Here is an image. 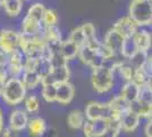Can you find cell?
<instances>
[{
	"label": "cell",
	"mask_w": 152,
	"mask_h": 137,
	"mask_svg": "<svg viewBox=\"0 0 152 137\" xmlns=\"http://www.w3.org/2000/svg\"><path fill=\"white\" fill-rule=\"evenodd\" d=\"M128 17L137 26L150 25L152 22V0H132Z\"/></svg>",
	"instance_id": "cell-1"
},
{
	"label": "cell",
	"mask_w": 152,
	"mask_h": 137,
	"mask_svg": "<svg viewBox=\"0 0 152 137\" xmlns=\"http://www.w3.org/2000/svg\"><path fill=\"white\" fill-rule=\"evenodd\" d=\"M25 94L26 88L22 80L12 78L6 81L1 96L4 101L9 105H17L20 102H23V99L25 98Z\"/></svg>",
	"instance_id": "cell-2"
},
{
	"label": "cell",
	"mask_w": 152,
	"mask_h": 137,
	"mask_svg": "<svg viewBox=\"0 0 152 137\" xmlns=\"http://www.w3.org/2000/svg\"><path fill=\"white\" fill-rule=\"evenodd\" d=\"M92 85L98 93H107L113 88L114 74L111 70L104 65L98 66L92 72Z\"/></svg>",
	"instance_id": "cell-3"
},
{
	"label": "cell",
	"mask_w": 152,
	"mask_h": 137,
	"mask_svg": "<svg viewBox=\"0 0 152 137\" xmlns=\"http://www.w3.org/2000/svg\"><path fill=\"white\" fill-rule=\"evenodd\" d=\"M85 114L90 121L96 120V119H109L113 121H119V117L115 114V112L111 110L109 103L103 104V103L92 102L86 106Z\"/></svg>",
	"instance_id": "cell-4"
},
{
	"label": "cell",
	"mask_w": 152,
	"mask_h": 137,
	"mask_svg": "<svg viewBox=\"0 0 152 137\" xmlns=\"http://www.w3.org/2000/svg\"><path fill=\"white\" fill-rule=\"evenodd\" d=\"M68 79H69V69L67 66V63H63L59 65L52 66L50 73L41 79V84L42 86L58 85L68 81Z\"/></svg>",
	"instance_id": "cell-5"
},
{
	"label": "cell",
	"mask_w": 152,
	"mask_h": 137,
	"mask_svg": "<svg viewBox=\"0 0 152 137\" xmlns=\"http://www.w3.org/2000/svg\"><path fill=\"white\" fill-rule=\"evenodd\" d=\"M77 55H78L80 59L82 61L84 64L90 65L92 69L103 65V63H104V61H106L99 53L96 52V49L90 47V46L86 45V44L84 46H82V47L78 49V54H77Z\"/></svg>",
	"instance_id": "cell-6"
},
{
	"label": "cell",
	"mask_w": 152,
	"mask_h": 137,
	"mask_svg": "<svg viewBox=\"0 0 152 137\" xmlns=\"http://www.w3.org/2000/svg\"><path fill=\"white\" fill-rule=\"evenodd\" d=\"M19 33L13 30H4L0 33V49L6 54H9L18 48Z\"/></svg>",
	"instance_id": "cell-7"
},
{
	"label": "cell",
	"mask_w": 152,
	"mask_h": 137,
	"mask_svg": "<svg viewBox=\"0 0 152 137\" xmlns=\"http://www.w3.org/2000/svg\"><path fill=\"white\" fill-rule=\"evenodd\" d=\"M75 88L70 82H61L56 85V102L61 104H68L74 98Z\"/></svg>",
	"instance_id": "cell-8"
},
{
	"label": "cell",
	"mask_w": 152,
	"mask_h": 137,
	"mask_svg": "<svg viewBox=\"0 0 152 137\" xmlns=\"http://www.w3.org/2000/svg\"><path fill=\"white\" fill-rule=\"evenodd\" d=\"M137 27H139V26L136 25L128 16L123 17V19H119V20L114 24V29L117 30L124 38L133 37L134 34H135V32L137 31Z\"/></svg>",
	"instance_id": "cell-9"
},
{
	"label": "cell",
	"mask_w": 152,
	"mask_h": 137,
	"mask_svg": "<svg viewBox=\"0 0 152 137\" xmlns=\"http://www.w3.org/2000/svg\"><path fill=\"white\" fill-rule=\"evenodd\" d=\"M124 39H125V38L121 36V33L113 27L111 30H109L107 32L103 42L113 50L114 54H117V53H121V45H123Z\"/></svg>",
	"instance_id": "cell-10"
},
{
	"label": "cell",
	"mask_w": 152,
	"mask_h": 137,
	"mask_svg": "<svg viewBox=\"0 0 152 137\" xmlns=\"http://www.w3.org/2000/svg\"><path fill=\"white\" fill-rule=\"evenodd\" d=\"M121 128L125 131H133L136 129V127L140 124V117L132 110H128L127 112L123 113L119 118Z\"/></svg>",
	"instance_id": "cell-11"
},
{
	"label": "cell",
	"mask_w": 152,
	"mask_h": 137,
	"mask_svg": "<svg viewBox=\"0 0 152 137\" xmlns=\"http://www.w3.org/2000/svg\"><path fill=\"white\" fill-rule=\"evenodd\" d=\"M42 27H43L42 23L32 20L27 15L24 17V20L22 22V33L26 34V36H40V37H42V34H41Z\"/></svg>",
	"instance_id": "cell-12"
},
{
	"label": "cell",
	"mask_w": 152,
	"mask_h": 137,
	"mask_svg": "<svg viewBox=\"0 0 152 137\" xmlns=\"http://www.w3.org/2000/svg\"><path fill=\"white\" fill-rule=\"evenodd\" d=\"M27 116L24 111L22 110H16L12 113L10 116V120H9V124H10V128L16 131L23 130L27 126Z\"/></svg>",
	"instance_id": "cell-13"
},
{
	"label": "cell",
	"mask_w": 152,
	"mask_h": 137,
	"mask_svg": "<svg viewBox=\"0 0 152 137\" xmlns=\"http://www.w3.org/2000/svg\"><path fill=\"white\" fill-rule=\"evenodd\" d=\"M78 49H80V48H78L74 42H72V41L68 39V40H66V41H61V42H60L58 52H59V54L61 55V57H63L65 61H69V59H73L74 57L77 56Z\"/></svg>",
	"instance_id": "cell-14"
},
{
	"label": "cell",
	"mask_w": 152,
	"mask_h": 137,
	"mask_svg": "<svg viewBox=\"0 0 152 137\" xmlns=\"http://www.w3.org/2000/svg\"><path fill=\"white\" fill-rule=\"evenodd\" d=\"M110 107H111V110L115 112V114L116 116H118V117L121 118V116L123 113H125L127 112L128 110H131V102H128L126 98L123 97V96H117V97H115L110 103Z\"/></svg>",
	"instance_id": "cell-15"
},
{
	"label": "cell",
	"mask_w": 152,
	"mask_h": 137,
	"mask_svg": "<svg viewBox=\"0 0 152 137\" xmlns=\"http://www.w3.org/2000/svg\"><path fill=\"white\" fill-rule=\"evenodd\" d=\"M131 110L134 111L139 117H151L152 113V103L151 102H143L136 99L131 103Z\"/></svg>",
	"instance_id": "cell-16"
},
{
	"label": "cell",
	"mask_w": 152,
	"mask_h": 137,
	"mask_svg": "<svg viewBox=\"0 0 152 137\" xmlns=\"http://www.w3.org/2000/svg\"><path fill=\"white\" fill-rule=\"evenodd\" d=\"M139 50L148 52L151 47V34L148 31H136L133 36Z\"/></svg>",
	"instance_id": "cell-17"
},
{
	"label": "cell",
	"mask_w": 152,
	"mask_h": 137,
	"mask_svg": "<svg viewBox=\"0 0 152 137\" xmlns=\"http://www.w3.org/2000/svg\"><path fill=\"white\" fill-rule=\"evenodd\" d=\"M139 93H140V86H137L135 82L127 81L126 84L124 85L123 89H121V96L125 97L128 102H134L139 98Z\"/></svg>",
	"instance_id": "cell-18"
},
{
	"label": "cell",
	"mask_w": 152,
	"mask_h": 137,
	"mask_svg": "<svg viewBox=\"0 0 152 137\" xmlns=\"http://www.w3.org/2000/svg\"><path fill=\"white\" fill-rule=\"evenodd\" d=\"M113 124V120L109 119H96L90 121L91 124V136L93 135H100L109 129V127Z\"/></svg>",
	"instance_id": "cell-19"
},
{
	"label": "cell",
	"mask_w": 152,
	"mask_h": 137,
	"mask_svg": "<svg viewBox=\"0 0 152 137\" xmlns=\"http://www.w3.org/2000/svg\"><path fill=\"white\" fill-rule=\"evenodd\" d=\"M139 50V48H137V46H136V42H135V40H134V37H127L124 39L123 41V45H121V54L124 56V57H126V59H131L132 56H134L136 52Z\"/></svg>",
	"instance_id": "cell-20"
},
{
	"label": "cell",
	"mask_w": 152,
	"mask_h": 137,
	"mask_svg": "<svg viewBox=\"0 0 152 137\" xmlns=\"http://www.w3.org/2000/svg\"><path fill=\"white\" fill-rule=\"evenodd\" d=\"M1 6L9 16H18L23 8V0H5Z\"/></svg>",
	"instance_id": "cell-21"
},
{
	"label": "cell",
	"mask_w": 152,
	"mask_h": 137,
	"mask_svg": "<svg viewBox=\"0 0 152 137\" xmlns=\"http://www.w3.org/2000/svg\"><path fill=\"white\" fill-rule=\"evenodd\" d=\"M27 124H28L30 134L33 137L41 136L45 131V121L41 118H34L30 122H27Z\"/></svg>",
	"instance_id": "cell-22"
},
{
	"label": "cell",
	"mask_w": 152,
	"mask_h": 137,
	"mask_svg": "<svg viewBox=\"0 0 152 137\" xmlns=\"http://www.w3.org/2000/svg\"><path fill=\"white\" fill-rule=\"evenodd\" d=\"M51 70H52V63H51L50 59H43V57L37 59L34 71L38 73L41 79L43 78V77H45L47 74H49L51 72Z\"/></svg>",
	"instance_id": "cell-23"
},
{
	"label": "cell",
	"mask_w": 152,
	"mask_h": 137,
	"mask_svg": "<svg viewBox=\"0 0 152 137\" xmlns=\"http://www.w3.org/2000/svg\"><path fill=\"white\" fill-rule=\"evenodd\" d=\"M22 82L24 84L25 88L32 89V88H35L39 84H41V78H40V76L34 70H32V71H24V76H23Z\"/></svg>",
	"instance_id": "cell-24"
},
{
	"label": "cell",
	"mask_w": 152,
	"mask_h": 137,
	"mask_svg": "<svg viewBox=\"0 0 152 137\" xmlns=\"http://www.w3.org/2000/svg\"><path fill=\"white\" fill-rule=\"evenodd\" d=\"M45 8L43 6V4L41 2H37L34 5H32L28 8V12H27V16L31 17L32 20L37 21V22H42V17H43V14H45Z\"/></svg>",
	"instance_id": "cell-25"
},
{
	"label": "cell",
	"mask_w": 152,
	"mask_h": 137,
	"mask_svg": "<svg viewBox=\"0 0 152 137\" xmlns=\"http://www.w3.org/2000/svg\"><path fill=\"white\" fill-rule=\"evenodd\" d=\"M68 124L73 129H80L84 124V116L81 111H72L68 116Z\"/></svg>",
	"instance_id": "cell-26"
},
{
	"label": "cell",
	"mask_w": 152,
	"mask_h": 137,
	"mask_svg": "<svg viewBox=\"0 0 152 137\" xmlns=\"http://www.w3.org/2000/svg\"><path fill=\"white\" fill-rule=\"evenodd\" d=\"M69 40L72 42H74L78 48H81L82 46L86 44V39L84 37V33H83L81 26H78V27H76V29L73 30V32L70 33L69 36Z\"/></svg>",
	"instance_id": "cell-27"
},
{
	"label": "cell",
	"mask_w": 152,
	"mask_h": 137,
	"mask_svg": "<svg viewBox=\"0 0 152 137\" xmlns=\"http://www.w3.org/2000/svg\"><path fill=\"white\" fill-rule=\"evenodd\" d=\"M58 22V15L53 9H45L43 17H42V25L43 26H52L56 25Z\"/></svg>",
	"instance_id": "cell-28"
},
{
	"label": "cell",
	"mask_w": 152,
	"mask_h": 137,
	"mask_svg": "<svg viewBox=\"0 0 152 137\" xmlns=\"http://www.w3.org/2000/svg\"><path fill=\"white\" fill-rule=\"evenodd\" d=\"M149 56H148V52H144V50H137L136 54L131 57V62H132V65H133V69H140L141 66L143 65V63L146 61Z\"/></svg>",
	"instance_id": "cell-29"
},
{
	"label": "cell",
	"mask_w": 152,
	"mask_h": 137,
	"mask_svg": "<svg viewBox=\"0 0 152 137\" xmlns=\"http://www.w3.org/2000/svg\"><path fill=\"white\" fill-rule=\"evenodd\" d=\"M121 130V128L119 121H113V124H111V126L109 127V129L107 131H104L103 134H100V135H93V136L90 137H118Z\"/></svg>",
	"instance_id": "cell-30"
},
{
	"label": "cell",
	"mask_w": 152,
	"mask_h": 137,
	"mask_svg": "<svg viewBox=\"0 0 152 137\" xmlns=\"http://www.w3.org/2000/svg\"><path fill=\"white\" fill-rule=\"evenodd\" d=\"M42 96L47 102H56V85H45L42 89Z\"/></svg>",
	"instance_id": "cell-31"
},
{
	"label": "cell",
	"mask_w": 152,
	"mask_h": 137,
	"mask_svg": "<svg viewBox=\"0 0 152 137\" xmlns=\"http://www.w3.org/2000/svg\"><path fill=\"white\" fill-rule=\"evenodd\" d=\"M151 78H149V77H146L145 74L143 73V72L141 71L140 69H134V73H133V77H132V81L135 82L137 86H143L145 85L148 81H150Z\"/></svg>",
	"instance_id": "cell-32"
},
{
	"label": "cell",
	"mask_w": 152,
	"mask_h": 137,
	"mask_svg": "<svg viewBox=\"0 0 152 137\" xmlns=\"http://www.w3.org/2000/svg\"><path fill=\"white\" fill-rule=\"evenodd\" d=\"M81 29H82L83 33H84V37L86 39V42L95 38V27L92 23H84L81 26Z\"/></svg>",
	"instance_id": "cell-33"
},
{
	"label": "cell",
	"mask_w": 152,
	"mask_h": 137,
	"mask_svg": "<svg viewBox=\"0 0 152 137\" xmlns=\"http://www.w3.org/2000/svg\"><path fill=\"white\" fill-rule=\"evenodd\" d=\"M39 105H40L39 104V101L35 96H30V97L26 98L25 107L28 112H31V113L37 112L39 110Z\"/></svg>",
	"instance_id": "cell-34"
},
{
	"label": "cell",
	"mask_w": 152,
	"mask_h": 137,
	"mask_svg": "<svg viewBox=\"0 0 152 137\" xmlns=\"http://www.w3.org/2000/svg\"><path fill=\"white\" fill-rule=\"evenodd\" d=\"M151 67H152V64H151V57H148L146 61L143 63V65L140 67V70L143 72L144 74H145L146 77H149V78H151Z\"/></svg>",
	"instance_id": "cell-35"
},
{
	"label": "cell",
	"mask_w": 152,
	"mask_h": 137,
	"mask_svg": "<svg viewBox=\"0 0 152 137\" xmlns=\"http://www.w3.org/2000/svg\"><path fill=\"white\" fill-rule=\"evenodd\" d=\"M6 81H7L6 71H4V70L0 69V96H1V94H2V91H4V87H5Z\"/></svg>",
	"instance_id": "cell-36"
},
{
	"label": "cell",
	"mask_w": 152,
	"mask_h": 137,
	"mask_svg": "<svg viewBox=\"0 0 152 137\" xmlns=\"http://www.w3.org/2000/svg\"><path fill=\"white\" fill-rule=\"evenodd\" d=\"M4 137H17L16 135V130H14L12 128H7L4 131Z\"/></svg>",
	"instance_id": "cell-37"
},
{
	"label": "cell",
	"mask_w": 152,
	"mask_h": 137,
	"mask_svg": "<svg viewBox=\"0 0 152 137\" xmlns=\"http://www.w3.org/2000/svg\"><path fill=\"white\" fill-rule=\"evenodd\" d=\"M145 136L146 137H152V122H151V120H150L145 126Z\"/></svg>",
	"instance_id": "cell-38"
},
{
	"label": "cell",
	"mask_w": 152,
	"mask_h": 137,
	"mask_svg": "<svg viewBox=\"0 0 152 137\" xmlns=\"http://www.w3.org/2000/svg\"><path fill=\"white\" fill-rule=\"evenodd\" d=\"M2 126H4V119H2V113L0 111V133L2 131Z\"/></svg>",
	"instance_id": "cell-39"
},
{
	"label": "cell",
	"mask_w": 152,
	"mask_h": 137,
	"mask_svg": "<svg viewBox=\"0 0 152 137\" xmlns=\"http://www.w3.org/2000/svg\"><path fill=\"white\" fill-rule=\"evenodd\" d=\"M4 1H5V0H0V6L2 5V2H4Z\"/></svg>",
	"instance_id": "cell-40"
},
{
	"label": "cell",
	"mask_w": 152,
	"mask_h": 137,
	"mask_svg": "<svg viewBox=\"0 0 152 137\" xmlns=\"http://www.w3.org/2000/svg\"><path fill=\"white\" fill-rule=\"evenodd\" d=\"M26 1H27V0H26Z\"/></svg>",
	"instance_id": "cell-41"
}]
</instances>
